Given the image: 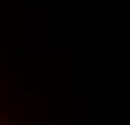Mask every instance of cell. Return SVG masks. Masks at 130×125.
<instances>
[{"instance_id":"6da1fadb","label":"cell","mask_w":130,"mask_h":125,"mask_svg":"<svg viewBox=\"0 0 130 125\" xmlns=\"http://www.w3.org/2000/svg\"><path fill=\"white\" fill-rule=\"evenodd\" d=\"M0 125H24L19 117V109L13 106V101L0 91Z\"/></svg>"}]
</instances>
